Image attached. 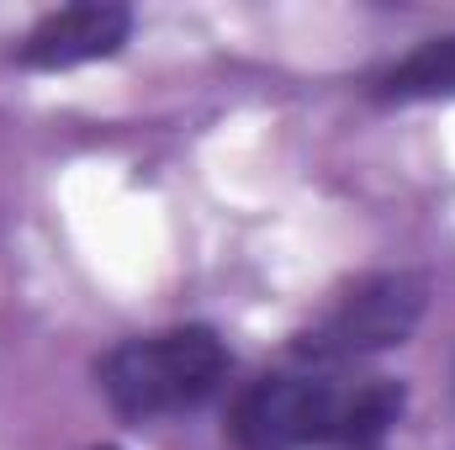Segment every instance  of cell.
<instances>
[{
  "instance_id": "cell-6",
  "label": "cell",
  "mask_w": 455,
  "mask_h": 450,
  "mask_svg": "<svg viewBox=\"0 0 455 450\" xmlns=\"http://www.w3.org/2000/svg\"><path fill=\"white\" fill-rule=\"evenodd\" d=\"M96 450H116V446H96Z\"/></svg>"
},
{
  "instance_id": "cell-2",
  "label": "cell",
  "mask_w": 455,
  "mask_h": 450,
  "mask_svg": "<svg viewBox=\"0 0 455 450\" xmlns=\"http://www.w3.org/2000/svg\"><path fill=\"white\" fill-rule=\"evenodd\" d=\"M355 392L360 387H339V376H329L318 366L259 376L249 392H238V403L228 414V435L238 450H344L349 419H355Z\"/></svg>"
},
{
  "instance_id": "cell-3",
  "label": "cell",
  "mask_w": 455,
  "mask_h": 450,
  "mask_svg": "<svg viewBox=\"0 0 455 450\" xmlns=\"http://www.w3.org/2000/svg\"><path fill=\"white\" fill-rule=\"evenodd\" d=\"M424 308H429V281L424 276H408V270L365 276L307 334H297V355L313 360L318 371H329V366H349V360L397 350L419 329Z\"/></svg>"
},
{
  "instance_id": "cell-1",
  "label": "cell",
  "mask_w": 455,
  "mask_h": 450,
  "mask_svg": "<svg viewBox=\"0 0 455 450\" xmlns=\"http://www.w3.org/2000/svg\"><path fill=\"white\" fill-rule=\"evenodd\" d=\"M101 392L122 419H159L207 403L228 376V344L207 324L127 339L96 366Z\"/></svg>"
},
{
  "instance_id": "cell-4",
  "label": "cell",
  "mask_w": 455,
  "mask_h": 450,
  "mask_svg": "<svg viewBox=\"0 0 455 450\" xmlns=\"http://www.w3.org/2000/svg\"><path fill=\"white\" fill-rule=\"evenodd\" d=\"M132 32V11L112 5V0H80V5H64V11H48L16 48V59L27 69H43V75H59V69H80V64H96V59H112L122 53Z\"/></svg>"
},
{
  "instance_id": "cell-5",
  "label": "cell",
  "mask_w": 455,
  "mask_h": 450,
  "mask_svg": "<svg viewBox=\"0 0 455 450\" xmlns=\"http://www.w3.org/2000/svg\"><path fill=\"white\" fill-rule=\"evenodd\" d=\"M381 101H445L455 96V37H429L376 80Z\"/></svg>"
}]
</instances>
